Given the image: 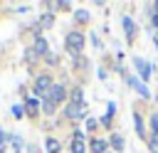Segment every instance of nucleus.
I'll return each instance as SVG.
<instances>
[{
    "label": "nucleus",
    "mask_w": 158,
    "mask_h": 153,
    "mask_svg": "<svg viewBox=\"0 0 158 153\" xmlns=\"http://www.w3.org/2000/svg\"><path fill=\"white\" fill-rule=\"evenodd\" d=\"M84 42H86V37H84V32H79V30H72V32H67V37H64V47H67V52H69L74 59L81 57Z\"/></svg>",
    "instance_id": "1"
},
{
    "label": "nucleus",
    "mask_w": 158,
    "mask_h": 153,
    "mask_svg": "<svg viewBox=\"0 0 158 153\" xmlns=\"http://www.w3.org/2000/svg\"><path fill=\"white\" fill-rule=\"evenodd\" d=\"M131 62H133V69H136V76L146 84L151 76H153V72H156V64L153 62H148V59H143V57H138V54H133L131 57Z\"/></svg>",
    "instance_id": "2"
},
{
    "label": "nucleus",
    "mask_w": 158,
    "mask_h": 153,
    "mask_svg": "<svg viewBox=\"0 0 158 153\" xmlns=\"http://www.w3.org/2000/svg\"><path fill=\"white\" fill-rule=\"evenodd\" d=\"M123 84H126V86H131V89L138 94V99H141V101H153V91H151V89H148V84H143L136 74H128V76L123 79Z\"/></svg>",
    "instance_id": "3"
},
{
    "label": "nucleus",
    "mask_w": 158,
    "mask_h": 153,
    "mask_svg": "<svg viewBox=\"0 0 158 153\" xmlns=\"http://www.w3.org/2000/svg\"><path fill=\"white\" fill-rule=\"evenodd\" d=\"M133 128H136V136H138L141 141H148V121H146L143 111L138 109V104H136V109H133Z\"/></svg>",
    "instance_id": "4"
},
{
    "label": "nucleus",
    "mask_w": 158,
    "mask_h": 153,
    "mask_svg": "<svg viewBox=\"0 0 158 153\" xmlns=\"http://www.w3.org/2000/svg\"><path fill=\"white\" fill-rule=\"evenodd\" d=\"M121 27H123V37H126V42L133 44V42H136V35H138V25H136V20H133L131 15H121Z\"/></svg>",
    "instance_id": "5"
},
{
    "label": "nucleus",
    "mask_w": 158,
    "mask_h": 153,
    "mask_svg": "<svg viewBox=\"0 0 158 153\" xmlns=\"http://www.w3.org/2000/svg\"><path fill=\"white\" fill-rule=\"evenodd\" d=\"M52 84H54V81H52L49 74H40L37 81H35V94H37V96H47L49 89H52Z\"/></svg>",
    "instance_id": "6"
},
{
    "label": "nucleus",
    "mask_w": 158,
    "mask_h": 153,
    "mask_svg": "<svg viewBox=\"0 0 158 153\" xmlns=\"http://www.w3.org/2000/svg\"><path fill=\"white\" fill-rule=\"evenodd\" d=\"M64 116H67L69 121H79V118H86V106L67 104V106H64Z\"/></svg>",
    "instance_id": "7"
},
{
    "label": "nucleus",
    "mask_w": 158,
    "mask_h": 153,
    "mask_svg": "<svg viewBox=\"0 0 158 153\" xmlns=\"http://www.w3.org/2000/svg\"><path fill=\"white\" fill-rule=\"evenodd\" d=\"M47 99H49L52 104H62V101L67 99V86H64V84H52V89H49Z\"/></svg>",
    "instance_id": "8"
},
{
    "label": "nucleus",
    "mask_w": 158,
    "mask_h": 153,
    "mask_svg": "<svg viewBox=\"0 0 158 153\" xmlns=\"http://www.w3.org/2000/svg\"><path fill=\"white\" fill-rule=\"evenodd\" d=\"M89 153H111L109 148V141L106 138H89Z\"/></svg>",
    "instance_id": "9"
},
{
    "label": "nucleus",
    "mask_w": 158,
    "mask_h": 153,
    "mask_svg": "<svg viewBox=\"0 0 158 153\" xmlns=\"http://www.w3.org/2000/svg\"><path fill=\"white\" fill-rule=\"evenodd\" d=\"M109 148H111V151H118V153H123V148H126V141H123V136H121L118 131H114V133L109 136Z\"/></svg>",
    "instance_id": "10"
},
{
    "label": "nucleus",
    "mask_w": 158,
    "mask_h": 153,
    "mask_svg": "<svg viewBox=\"0 0 158 153\" xmlns=\"http://www.w3.org/2000/svg\"><path fill=\"white\" fill-rule=\"evenodd\" d=\"M32 49H35L37 57H47V54H49V44H47L44 37H35V47H32Z\"/></svg>",
    "instance_id": "11"
},
{
    "label": "nucleus",
    "mask_w": 158,
    "mask_h": 153,
    "mask_svg": "<svg viewBox=\"0 0 158 153\" xmlns=\"http://www.w3.org/2000/svg\"><path fill=\"white\" fill-rule=\"evenodd\" d=\"M69 104L84 106V89H81V86H74V89L69 91Z\"/></svg>",
    "instance_id": "12"
},
{
    "label": "nucleus",
    "mask_w": 158,
    "mask_h": 153,
    "mask_svg": "<svg viewBox=\"0 0 158 153\" xmlns=\"http://www.w3.org/2000/svg\"><path fill=\"white\" fill-rule=\"evenodd\" d=\"M148 136H158V111H148Z\"/></svg>",
    "instance_id": "13"
},
{
    "label": "nucleus",
    "mask_w": 158,
    "mask_h": 153,
    "mask_svg": "<svg viewBox=\"0 0 158 153\" xmlns=\"http://www.w3.org/2000/svg\"><path fill=\"white\" fill-rule=\"evenodd\" d=\"M44 148H47V153H59V151H62V143H59L57 138H47V141H44Z\"/></svg>",
    "instance_id": "14"
},
{
    "label": "nucleus",
    "mask_w": 158,
    "mask_h": 153,
    "mask_svg": "<svg viewBox=\"0 0 158 153\" xmlns=\"http://www.w3.org/2000/svg\"><path fill=\"white\" fill-rule=\"evenodd\" d=\"M69 151H72V153H89V146H86L84 141H72Z\"/></svg>",
    "instance_id": "15"
},
{
    "label": "nucleus",
    "mask_w": 158,
    "mask_h": 153,
    "mask_svg": "<svg viewBox=\"0 0 158 153\" xmlns=\"http://www.w3.org/2000/svg\"><path fill=\"white\" fill-rule=\"evenodd\" d=\"M52 25H54V15H52V12H47V15L40 17V30H47V27H52Z\"/></svg>",
    "instance_id": "16"
},
{
    "label": "nucleus",
    "mask_w": 158,
    "mask_h": 153,
    "mask_svg": "<svg viewBox=\"0 0 158 153\" xmlns=\"http://www.w3.org/2000/svg\"><path fill=\"white\" fill-rule=\"evenodd\" d=\"M54 109H57V104H52V101L44 96V99H42V111H44L47 116H52V114H54Z\"/></svg>",
    "instance_id": "17"
},
{
    "label": "nucleus",
    "mask_w": 158,
    "mask_h": 153,
    "mask_svg": "<svg viewBox=\"0 0 158 153\" xmlns=\"http://www.w3.org/2000/svg\"><path fill=\"white\" fill-rule=\"evenodd\" d=\"M74 20H77L79 25H86V22H89V12H86V10H77V12H74Z\"/></svg>",
    "instance_id": "18"
},
{
    "label": "nucleus",
    "mask_w": 158,
    "mask_h": 153,
    "mask_svg": "<svg viewBox=\"0 0 158 153\" xmlns=\"http://www.w3.org/2000/svg\"><path fill=\"white\" fill-rule=\"evenodd\" d=\"M146 146H148V153H158V136H148Z\"/></svg>",
    "instance_id": "19"
},
{
    "label": "nucleus",
    "mask_w": 158,
    "mask_h": 153,
    "mask_svg": "<svg viewBox=\"0 0 158 153\" xmlns=\"http://www.w3.org/2000/svg\"><path fill=\"white\" fill-rule=\"evenodd\" d=\"M37 106H40V104H37L35 99H27V104H25V111L32 116V114H37Z\"/></svg>",
    "instance_id": "20"
},
{
    "label": "nucleus",
    "mask_w": 158,
    "mask_h": 153,
    "mask_svg": "<svg viewBox=\"0 0 158 153\" xmlns=\"http://www.w3.org/2000/svg\"><path fill=\"white\" fill-rule=\"evenodd\" d=\"M99 126H104V128H111V126H114V118H111V116H106V114H104V116H101V118H99Z\"/></svg>",
    "instance_id": "21"
},
{
    "label": "nucleus",
    "mask_w": 158,
    "mask_h": 153,
    "mask_svg": "<svg viewBox=\"0 0 158 153\" xmlns=\"http://www.w3.org/2000/svg\"><path fill=\"white\" fill-rule=\"evenodd\" d=\"M99 128V118H86V128L84 131H96Z\"/></svg>",
    "instance_id": "22"
},
{
    "label": "nucleus",
    "mask_w": 158,
    "mask_h": 153,
    "mask_svg": "<svg viewBox=\"0 0 158 153\" xmlns=\"http://www.w3.org/2000/svg\"><path fill=\"white\" fill-rule=\"evenodd\" d=\"M84 138H86L84 128H74V133H72V141H84Z\"/></svg>",
    "instance_id": "23"
},
{
    "label": "nucleus",
    "mask_w": 158,
    "mask_h": 153,
    "mask_svg": "<svg viewBox=\"0 0 158 153\" xmlns=\"http://www.w3.org/2000/svg\"><path fill=\"white\" fill-rule=\"evenodd\" d=\"M148 30H158V12L148 17Z\"/></svg>",
    "instance_id": "24"
},
{
    "label": "nucleus",
    "mask_w": 158,
    "mask_h": 153,
    "mask_svg": "<svg viewBox=\"0 0 158 153\" xmlns=\"http://www.w3.org/2000/svg\"><path fill=\"white\" fill-rule=\"evenodd\" d=\"M89 39H91V44H94L96 49H101V39H99V35H94V32H89Z\"/></svg>",
    "instance_id": "25"
},
{
    "label": "nucleus",
    "mask_w": 158,
    "mask_h": 153,
    "mask_svg": "<svg viewBox=\"0 0 158 153\" xmlns=\"http://www.w3.org/2000/svg\"><path fill=\"white\" fill-rule=\"evenodd\" d=\"M106 116H111V118L116 116V104H114V101H109V104H106Z\"/></svg>",
    "instance_id": "26"
},
{
    "label": "nucleus",
    "mask_w": 158,
    "mask_h": 153,
    "mask_svg": "<svg viewBox=\"0 0 158 153\" xmlns=\"http://www.w3.org/2000/svg\"><path fill=\"white\" fill-rule=\"evenodd\" d=\"M12 116H15V118H22V116H25V106H15V109H12Z\"/></svg>",
    "instance_id": "27"
},
{
    "label": "nucleus",
    "mask_w": 158,
    "mask_h": 153,
    "mask_svg": "<svg viewBox=\"0 0 158 153\" xmlns=\"http://www.w3.org/2000/svg\"><path fill=\"white\" fill-rule=\"evenodd\" d=\"M96 74H99V79H101V81H106V79H109V72H106L104 67H99V69H96Z\"/></svg>",
    "instance_id": "28"
},
{
    "label": "nucleus",
    "mask_w": 158,
    "mask_h": 153,
    "mask_svg": "<svg viewBox=\"0 0 158 153\" xmlns=\"http://www.w3.org/2000/svg\"><path fill=\"white\" fill-rule=\"evenodd\" d=\"M57 10H72V2H67V0L57 2Z\"/></svg>",
    "instance_id": "29"
},
{
    "label": "nucleus",
    "mask_w": 158,
    "mask_h": 153,
    "mask_svg": "<svg viewBox=\"0 0 158 153\" xmlns=\"http://www.w3.org/2000/svg\"><path fill=\"white\" fill-rule=\"evenodd\" d=\"M151 39H153V44H156V52H158V32H151Z\"/></svg>",
    "instance_id": "30"
},
{
    "label": "nucleus",
    "mask_w": 158,
    "mask_h": 153,
    "mask_svg": "<svg viewBox=\"0 0 158 153\" xmlns=\"http://www.w3.org/2000/svg\"><path fill=\"white\" fill-rule=\"evenodd\" d=\"M2 141H5V133H2V128H0V143H2Z\"/></svg>",
    "instance_id": "31"
},
{
    "label": "nucleus",
    "mask_w": 158,
    "mask_h": 153,
    "mask_svg": "<svg viewBox=\"0 0 158 153\" xmlns=\"http://www.w3.org/2000/svg\"><path fill=\"white\" fill-rule=\"evenodd\" d=\"M153 99H156V101H158V91H156V94H153Z\"/></svg>",
    "instance_id": "32"
}]
</instances>
